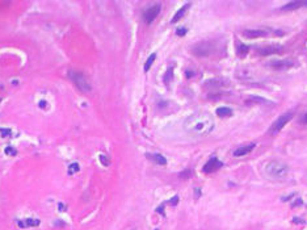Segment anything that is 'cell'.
I'll return each mask as SVG.
<instances>
[{"mask_svg":"<svg viewBox=\"0 0 307 230\" xmlns=\"http://www.w3.org/2000/svg\"><path fill=\"white\" fill-rule=\"evenodd\" d=\"M184 126L186 132L192 136L204 137L214 129V121L207 113H196L186 119Z\"/></svg>","mask_w":307,"mask_h":230,"instance_id":"6da1fadb","label":"cell"},{"mask_svg":"<svg viewBox=\"0 0 307 230\" xmlns=\"http://www.w3.org/2000/svg\"><path fill=\"white\" fill-rule=\"evenodd\" d=\"M264 171L272 179H284L289 172V167L284 162L272 159V161H268L264 164Z\"/></svg>","mask_w":307,"mask_h":230,"instance_id":"7a4b0ae2","label":"cell"},{"mask_svg":"<svg viewBox=\"0 0 307 230\" xmlns=\"http://www.w3.org/2000/svg\"><path fill=\"white\" fill-rule=\"evenodd\" d=\"M68 78L71 79L72 83H74L83 94H89L91 92V84H89V82H88L87 76H85L83 72L71 70V71H68Z\"/></svg>","mask_w":307,"mask_h":230,"instance_id":"3957f363","label":"cell"},{"mask_svg":"<svg viewBox=\"0 0 307 230\" xmlns=\"http://www.w3.org/2000/svg\"><path fill=\"white\" fill-rule=\"evenodd\" d=\"M243 36L245 38H260V37H269V36H282V32H277L273 29H245L243 30Z\"/></svg>","mask_w":307,"mask_h":230,"instance_id":"277c9868","label":"cell"},{"mask_svg":"<svg viewBox=\"0 0 307 230\" xmlns=\"http://www.w3.org/2000/svg\"><path fill=\"white\" fill-rule=\"evenodd\" d=\"M215 50V45L211 42H207V41H204V42H200L197 45H194L192 49V53L197 57H207L210 55L211 53H214Z\"/></svg>","mask_w":307,"mask_h":230,"instance_id":"5b68a950","label":"cell"},{"mask_svg":"<svg viewBox=\"0 0 307 230\" xmlns=\"http://www.w3.org/2000/svg\"><path fill=\"white\" fill-rule=\"evenodd\" d=\"M293 116H294V114L292 113V112H287V113L281 114V116L278 117V119L273 122V125L270 126V129H269V133L273 134V136H276V134H277L278 132H280V130L282 129V128H284L285 125H286V124L289 122L290 120L293 119Z\"/></svg>","mask_w":307,"mask_h":230,"instance_id":"8992f818","label":"cell"},{"mask_svg":"<svg viewBox=\"0 0 307 230\" xmlns=\"http://www.w3.org/2000/svg\"><path fill=\"white\" fill-rule=\"evenodd\" d=\"M160 9H161V5L159 3H156V4H152L151 7L146 8V11L143 12V20L146 24H151L155 18L158 17V15L160 13Z\"/></svg>","mask_w":307,"mask_h":230,"instance_id":"52a82bcc","label":"cell"},{"mask_svg":"<svg viewBox=\"0 0 307 230\" xmlns=\"http://www.w3.org/2000/svg\"><path fill=\"white\" fill-rule=\"evenodd\" d=\"M282 53V47L278 45H268V46H262L257 49L259 55H270V54H280Z\"/></svg>","mask_w":307,"mask_h":230,"instance_id":"ba28073f","label":"cell"},{"mask_svg":"<svg viewBox=\"0 0 307 230\" xmlns=\"http://www.w3.org/2000/svg\"><path fill=\"white\" fill-rule=\"evenodd\" d=\"M269 66L272 67L273 70H277V71H284V70H287L290 69V67L294 66V62L290 59H286V60H272L270 63H269Z\"/></svg>","mask_w":307,"mask_h":230,"instance_id":"9c48e42d","label":"cell"},{"mask_svg":"<svg viewBox=\"0 0 307 230\" xmlns=\"http://www.w3.org/2000/svg\"><path fill=\"white\" fill-rule=\"evenodd\" d=\"M222 166H223L222 162L218 161L217 156H213V158H211L210 161H209L204 166V172H205V174H211V172H215L217 170H219Z\"/></svg>","mask_w":307,"mask_h":230,"instance_id":"30bf717a","label":"cell"},{"mask_svg":"<svg viewBox=\"0 0 307 230\" xmlns=\"http://www.w3.org/2000/svg\"><path fill=\"white\" fill-rule=\"evenodd\" d=\"M40 223H41L40 220L37 218H24V220H20L17 222V225L21 229H26V228H37V226H40Z\"/></svg>","mask_w":307,"mask_h":230,"instance_id":"8fae6325","label":"cell"},{"mask_svg":"<svg viewBox=\"0 0 307 230\" xmlns=\"http://www.w3.org/2000/svg\"><path fill=\"white\" fill-rule=\"evenodd\" d=\"M256 143H249V145H245V146H240L236 150H234V156H244L247 154H249V153L252 151V150L255 149Z\"/></svg>","mask_w":307,"mask_h":230,"instance_id":"7c38bea8","label":"cell"},{"mask_svg":"<svg viewBox=\"0 0 307 230\" xmlns=\"http://www.w3.org/2000/svg\"><path fill=\"white\" fill-rule=\"evenodd\" d=\"M300 7H307V1H292L289 3V4L284 5L282 11H294V9H298Z\"/></svg>","mask_w":307,"mask_h":230,"instance_id":"4fadbf2b","label":"cell"},{"mask_svg":"<svg viewBox=\"0 0 307 230\" xmlns=\"http://www.w3.org/2000/svg\"><path fill=\"white\" fill-rule=\"evenodd\" d=\"M188 8H189V4H185L182 8H180L179 11L176 12V15L173 16V18H172V22L175 24V22H177L179 20H181V17H184V15L186 13V11H188Z\"/></svg>","mask_w":307,"mask_h":230,"instance_id":"5bb4252c","label":"cell"},{"mask_svg":"<svg viewBox=\"0 0 307 230\" xmlns=\"http://www.w3.org/2000/svg\"><path fill=\"white\" fill-rule=\"evenodd\" d=\"M150 159H152V161L155 162V163H158V164H160V166H166L167 164V159L164 158L163 155H160V154H148L147 155Z\"/></svg>","mask_w":307,"mask_h":230,"instance_id":"9a60e30c","label":"cell"},{"mask_svg":"<svg viewBox=\"0 0 307 230\" xmlns=\"http://www.w3.org/2000/svg\"><path fill=\"white\" fill-rule=\"evenodd\" d=\"M217 114L219 117H230L231 114H232V111L227 107H221L217 109Z\"/></svg>","mask_w":307,"mask_h":230,"instance_id":"2e32d148","label":"cell"},{"mask_svg":"<svg viewBox=\"0 0 307 230\" xmlns=\"http://www.w3.org/2000/svg\"><path fill=\"white\" fill-rule=\"evenodd\" d=\"M156 59V54H151L150 57H148V59L146 60V63H144V71H148L150 70V67L152 66V63H154V60Z\"/></svg>","mask_w":307,"mask_h":230,"instance_id":"e0dca14e","label":"cell"},{"mask_svg":"<svg viewBox=\"0 0 307 230\" xmlns=\"http://www.w3.org/2000/svg\"><path fill=\"white\" fill-rule=\"evenodd\" d=\"M238 52H239L240 57L247 55V53H248V46H245V45H240V46L238 47Z\"/></svg>","mask_w":307,"mask_h":230,"instance_id":"ac0fdd59","label":"cell"},{"mask_svg":"<svg viewBox=\"0 0 307 230\" xmlns=\"http://www.w3.org/2000/svg\"><path fill=\"white\" fill-rule=\"evenodd\" d=\"M169 79H172V69H169L168 71H167V74H166V78H164V82L168 84L169 83Z\"/></svg>","mask_w":307,"mask_h":230,"instance_id":"d6986e66","label":"cell"},{"mask_svg":"<svg viewBox=\"0 0 307 230\" xmlns=\"http://www.w3.org/2000/svg\"><path fill=\"white\" fill-rule=\"evenodd\" d=\"M100 161H101V163H103L104 166H109V159L106 158V155H103V154H101V155H100Z\"/></svg>","mask_w":307,"mask_h":230,"instance_id":"ffe728a7","label":"cell"},{"mask_svg":"<svg viewBox=\"0 0 307 230\" xmlns=\"http://www.w3.org/2000/svg\"><path fill=\"white\" fill-rule=\"evenodd\" d=\"M5 154L16 155V150H15V149H12V147H7V149H5Z\"/></svg>","mask_w":307,"mask_h":230,"instance_id":"44dd1931","label":"cell"},{"mask_svg":"<svg viewBox=\"0 0 307 230\" xmlns=\"http://www.w3.org/2000/svg\"><path fill=\"white\" fill-rule=\"evenodd\" d=\"M299 121H300V124H305V125H307V112L302 114V117H300Z\"/></svg>","mask_w":307,"mask_h":230,"instance_id":"7402d4cb","label":"cell"},{"mask_svg":"<svg viewBox=\"0 0 307 230\" xmlns=\"http://www.w3.org/2000/svg\"><path fill=\"white\" fill-rule=\"evenodd\" d=\"M72 170H74V171H79V164L74 163V164L70 166V172H72Z\"/></svg>","mask_w":307,"mask_h":230,"instance_id":"603a6c76","label":"cell"},{"mask_svg":"<svg viewBox=\"0 0 307 230\" xmlns=\"http://www.w3.org/2000/svg\"><path fill=\"white\" fill-rule=\"evenodd\" d=\"M0 133H1V134H3V137H8V136H11V130L0 129Z\"/></svg>","mask_w":307,"mask_h":230,"instance_id":"cb8c5ba5","label":"cell"},{"mask_svg":"<svg viewBox=\"0 0 307 230\" xmlns=\"http://www.w3.org/2000/svg\"><path fill=\"white\" fill-rule=\"evenodd\" d=\"M185 33H186L185 28H180V29H177V36H184Z\"/></svg>","mask_w":307,"mask_h":230,"instance_id":"d4e9b609","label":"cell"},{"mask_svg":"<svg viewBox=\"0 0 307 230\" xmlns=\"http://www.w3.org/2000/svg\"><path fill=\"white\" fill-rule=\"evenodd\" d=\"M177 203H179V197H177V196H175V197H173V199H172V201H169V204H171V205H176Z\"/></svg>","mask_w":307,"mask_h":230,"instance_id":"484cf974","label":"cell"}]
</instances>
